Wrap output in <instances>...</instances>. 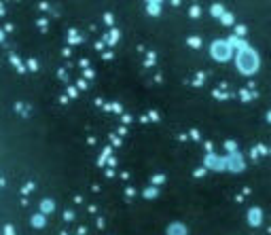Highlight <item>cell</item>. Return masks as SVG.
I'll list each match as a JSON object with an SVG mask.
<instances>
[{
	"instance_id": "1",
	"label": "cell",
	"mask_w": 271,
	"mask_h": 235,
	"mask_svg": "<svg viewBox=\"0 0 271 235\" xmlns=\"http://www.w3.org/2000/svg\"><path fill=\"white\" fill-rule=\"evenodd\" d=\"M235 68H237V72H242L244 76L257 74L259 68H261V56H259V51L246 43L242 49H237V53H235Z\"/></svg>"
},
{
	"instance_id": "2",
	"label": "cell",
	"mask_w": 271,
	"mask_h": 235,
	"mask_svg": "<svg viewBox=\"0 0 271 235\" xmlns=\"http://www.w3.org/2000/svg\"><path fill=\"white\" fill-rule=\"evenodd\" d=\"M210 56H212L214 61L225 64V61H229L235 56V49L227 38H216V41H212V45H210Z\"/></svg>"
},
{
	"instance_id": "3",
	"label": "cell",
	"mask_w": 271,
	"mask_h": 235,
	"mask_svg": "<svg viewBox=\"0 0 271 235\" xmlns=\"http://www.w3.org/2000/svg\"><path fill=\"white\" fill-rule=\"evenodd\" d=\"M227 168L231 170V172H242L244 170V159H242V155L240 153H231L229 157H227Z\"/></svg>"
},
{
	"instance_id": "4",
	"label": "cell",
	"mask_w": 271,
	"mask_h": 235,
	"mask_svg": "<svg viewBox=\"0 0 271 235\" xmlns=\"http://www.w3.org/2000/svg\"><path fill=\"white\" fill-rule=\"evenodd\" d=\"M205 166H208L210 170H225V168H227V159L216 157V155H208V159H205Z\"/></svg>"
},
{
	"instance_id": "5",
	"label": "cell",
	"mask_w": 271,
	"mask_h": 235,
	"mask_svg": "<svg viewBox=\"0 0 271 235\" xmlns=\"http://www.w3.org/2000/svg\"><path fill=\"white\" fill-rule=\"evenodd\" d=\"M187 227L182 223H172L170 227H167V235H187Z\"/></svg>"
},
{
	"instance_id": "6",
	"label": "cell",
	"mask_w": 271,
	"mask_h": 235,
	"mask_svg": "<svg viewBox=\"0 0 271 235\" xmlns=\"http://www.w3.org/2000/svg\"><path fill=\"white\" fill-rule=\"evenodd\" d=\"M248 223H250L252 227L261 225V210H259V208H252L250 212H248Z\"/></svg>"
},
{
	"instance_id": "7",
	"label": "cell",
	"mask_w": 271,
	"mask_h": 235,
	"mask_svg": "<svg viewBox=\"0 0 271 235\" xmlns=\"http://www.w3.org/2000/svg\"><path fill=\"white\" fill-rule=\"evenodd\" d=\"M210 11H212L214 17H218V19H220L222 15L227 13V11H225V6H222V4H212V9H210Z\"/></svg>"
},
{
	"instance_id": "8",
	"label": "cell",
	"mask_w": 271,
	"mask_h": 235,
	"mask_svg": "<svg viewBox=\"0 0 271 235\" xmlns=\"http://www.w3.org/2000/svg\"><path fill=\"white\" fill-rule=\"evenodd\" d=\"M148 13L150 15H159V4H148Z\"/></svg>"
},
{
	"instance_id": "9",
	"label": "cell",
	"mask_w": 271,
	"mask_h": 235,
	"mask_svg": "<svg viewBox=\"0 0 271 235\" xmlns=\"http://www.w3.org/2000/svg\"><path fill=\"white\" fill-rule=\"evenodd\" d=\"M222 21H225V23H231V21H233V17H231V13H225V15H222V17H220Z\"/></svg>"
},
{
	"instance_id": "10",
	"label": "cell",
	"mask_w": 271,
	"mask_h": 235,
	"mask_svg": "<svg viewBox=\"0 0 271 235\" xmlns=\"http://www.w3.org/2000/svg\"><path fill=\"white\" fill-rule=\"evenodd\" d=\"M146 2H148V4H161L163 0H146Z\"/></svg>"
},
{
	"instance_id": "11",
	"label": "cell",
	"mask_w": 271,
	"mask_h": 235,
	"mask_svg": "<svg viewBox=\"0 0 271 235\" xmlns=\"http://www.w3.org/2000/svg\"><path fill=\"white\" fill-rule=\"evenodd\" d=\"M172 2H174V4H178V2H180V0H172Z\"/></svg>"
},
{
	"instance_id": "12",
	"label": "cell",
	"mask_w": 271,
	"mask_h": 235,
	"mask_svg": "<svg viewBox=\"0 0 271 235\" xmlns=\"http://www.w3.org/2000/svg\"><path fill=\"white\" fill-rule=\"evenodd\" d=\"M267 119H269V121H271V113H269V117H267Z\"/></svg>"
}]
</instances>
